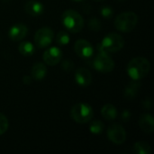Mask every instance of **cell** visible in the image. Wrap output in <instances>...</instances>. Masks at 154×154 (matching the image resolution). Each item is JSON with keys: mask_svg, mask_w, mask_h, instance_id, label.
I'll return each instance as SVG.
<instances>
[{"mask_svg": "<svg viewBox=\"0 0 154 154\" xmlns=\"http://www.w3.org/2000/svg\"><path fill=\"white\" fill-rule=\"evenodd\" d=\"M151 69L150 61L143 57L132 59L127 65V73L133 80H140L146 77Z\"/></svg>", "mask_w": 154, "mask_h": 154, "instance_id": "6da1fadb", "label": "cell"}, {"mask_svg": "<svg viewBox=\"0 0 154 154\" xmlns=\"http://www.w3.org/2000/svg\"><path fill=\"white\" fill-rule=\"evenodd\" d=\"M94 67L100 72L108 73L115 69V62L106 52H100L94 60Z\"/></svg>", "mask_w": 154, "mask_h": 154, "instance_id": "8992f818", "label": "cell"}, {"mask_svg": "<svg viewBox=\"0 0 154 154\" xmlns=\"http://www.w3.org/2000/svg\"><path fill=\"white\" fill-rule=\"evenodd\" d=\"M23 81L24 84L29 85V84L32 82V77H31V76H24V77L23 78Z\"/></svg>", "mask_w": 154, "mask_h": 154, "instance_id": "4316f807", "label": "cell"}, {"mask_svg": "<svg viewBox=\"0 0 154 154\" xmlns=\"http://www.w3.org/2000/svg\"><path fill=\"white\" fill-rule=\"evenodd\" d=\"M118 1H124V0H118Z\"/></svg>", "mask_w": 154, "mask_h": 154, "instance_id": "f546056e", "label": "cell"}, {"mask_svg": "<svg viewBox=\"0 0 154 154\" xmlns=\"http://www.w3.org/2000/svg\"><path fill=\"white\" fill-rule=\"evenodd\" d=\"M24 9L25 12L32 15V16H39L43 13V5H42V3L35 1V0H30L28 2H26L25 5H24Z\"/></svg>", "mask_w": 154, "mask_h": 154, "instance_id": "5bb4252c", "label": "cell"}, {"mask_svg": "<svg viewBox=\"0 0 154 154\" xmlns=\"http://www.w3.org/2000/svg\"><path fill=\"white\" fill-rule=\"evenodd\" d=\"M100 13H101V15L103 17L106 18V19L111 18L113 16V9H112V7H109V6H104V7H102Z\"/></svg>", "mask_w": 154, "mask_h": 154, "instance_id": "cb8c5ba5", "label": "cell"}, {"mask_svg": "<svg viewBox=\"0 0 154 154\" xmlns=\"http://www.w3.org/2000/svg\"><path fill=\"white\" fill-rule=\"evenodd\" d=\"M71 118L79 124H87L94 116L92 107L87 103H78L70 110Z\"/></svg>", "mask_w": 154, "mask_h": 154, "instance_id": "5b68a950", "label": "cell"}, {"mask_svg": "<svg viewBox=\"0 0 154 154\" xmlns=\"http://www.w3.org/2000/svg\"><path fill=\"white\" fill-rule=\"evenodd\" d=\"M61 66H62V69H64L65 71H70L73 69L74 63L72 62L71 60H65L62 62Z\"/></svg>", "mask_w": 154, "mask_h": 154, "instance_id": "d4e9b609", "label": "cell"}, {"mask_svg": "<svg viewBox=\"0 0 154 154\" xmlns=\"http://www.w3.org/2000/svg\"><path fill=\"white\" fill-rule=\"evenodd\" d=\"M74 51L79 57L84 60H88L91 58L94 53V48L92 44L84 39H79L75 42Z\"/></svg>", "mask_w": 154, "mask_h": 154, "instance_id": "9c48e42d", "label": "cell"}, {"mask_svg": "<svg viewBox=\"0 0 154 154\" xmlns=\"http://www.w3.org/2000/svg\"><path fill=\"white\" fill-rule=\"evenodd\" d=\"M28 33V28L23 23L14 24L8 32V36L12 41H21Z\"/></svg>", "mask_w": 154, "mask_h": 154, "instance_id": "8fae6325", "label": "cell"}, {"mask_svg": "<svg viewBox=\"0 0 154 154\" xmlns=\"http://www.w3.org/2000/svg\"><path fill=\"white\" fill-rule=\"evenodd\" d=\"M73 1H76V2H80V1H82V0H73Z\"/></svg>", "mask_w": 154, "mask_h": 154, "instance_id": "f1b7e54d", "label": "cell"}, {"mask_svg": "<svg viewBox=\"0 0 154 154\" xmlns=\"http://www.w3.org/2000/svg\"><path fill=\"white\" fill-rule=\"evenodd\" d=\"M62 58V51L58 47H51L47 49L42 56L44 62L49 66L57 65Z\"/></svg>", "mask_w": 154, "mask_h": 154, "instance_id": "30bf717a", "label": "cell"}, {"mask_svg": "<svg viewBox=\"0 0 154 154\" xmlns=\"http://www.w3.org/2000/svg\"><path fill=\"white\" fill-rule=\"evenodd\" d=\"M56 42L60 46H65L69 42V35L65 31H60L57 33L56 36Z\"/></svg>", "mask_w": 154, "mask_h": 154, "instance_id": "44dd1931", "label": "cell"}, {"mask_svg": "<svg viewBox=\"0 0 154 154\" xmlns=\"http://www.w3.org/2000/svg\"><path fill=\"white\" fill-rule=\"evenodd\" d=\"M75 80L81 87H88L92 82V75L88 69L79 68L75 71Z\"/></svg>", "mask_w": 154, "mask_h": 154, "instance_id": "7c38bea8", "label": "cell"}, {"mask_svg": "<svg viewBox=\"0 0 154 154\" xmlns=\"http://www.w3.org/2000/svg\"><path fill=\"white\" fill-rule=\"evenodd\" d=\"M88 27L90 30L97 32L101 29V22L99 21V19L97 18H91L88 21Z\"/></svg>", "mask_w": 154, "mask_h": 154, "instance_id": "603a6c76", "label": "cell"}, {"mask_svg": "<svg viewBox=\"0 0 154 154\" xmlns=\"http://www.w3.org/2000/svg\"><path fill=\"white\" fill-rule=\"evenodd\" d=\"M140 87H141V83L138 80L131 81L125 88V97L130 100L135 98L139 92Z\"/></svg>", "mask_w": 154, "mask_h": 154, "instance_id": "9a60e30c", "label": "cell"}, {"mask_svg": "<svg viewBox=\"0 0 154 154\" xmlns=\"http://www.w3.org/2000/svg\"><path fill=\"white\" fill-rule=\"evenodd\" d=\"M139 126L145 134H152L154 130L153 117L149 114H143L139 119Z\"/></svg>", "mask_w": 154, "mask_h": 154, "instance_id": "4fadbf2b", "label": "cell"}, {"mask_svg": "<svg viewBox=\"0 0 154 154\" xmlns=\"http://www.w3.org/2000/svg\"><path fill=\"white\" fill-rule=\"evenodd\" d=\"M138 22V16L134 12H125L116 16L115 19L116 28L123 32L133 31Z\"/></svg>", "mask_w": 154, "mask_h": 154, "instance_id": "277c9868", "label": "cell"}, {"mask_svg": "<svg viewBox=\"0 0 154 154\" xmlns=\"http://www.w3.org/2000/svg\"><path fill=\"white\" fill-rule=\"evenodd\" d=\"M8 126H9V123L6 116L2 113H0V135L4 134L7 131Z\"/></svg>", "mask_w": 154, "mask_h": 154, "instance_id": "7402d4cb", "label": "cell"}, {"mask_svg": "<svg viewBox=\"0 0 154 154\" xmlns=\"http://www.w3.org/2000/svg\"><path fill=\"white\" fill-rule=\"evenodd\" d=\"M53 31L49 27H42L34 34V42L39 48H45L49 46L53 40Z\"/></svg>", "mask_w": 154, "mask_h": 154, "instance_id": "52a82bcc", "label": "cell"}, {"mask_svg": "<svg viewBox=\"0 0 154 154\" xmlns=\"http://www.w3.org/2000/svg\"><path fill=\"white\" fill-rule=\"evenodd\" d=\"M101 115L106 120H115L117 116V110L112 104H106L102 107Z\"/></svg>", "mask_w": 154, "mask_h": 154, "instance_id": "e0dca14e", "label": "cell"}, {"mask_svg": "<svg viewBox=\"0 0 154 154\" xmlns=\"http://www.w3.org/2000/svg\"><path fill=\"white\" fill-rule=\"evenodd\" d=\"M104 124L99 120L93 121L89 125V130L93 134H101L104 131Z\"/></svg>", "mask_w": 154, "mask_h": 154, "instance_id": "ffe728a7", "label": "cell"}, {"mask_svg": "<svg viewBox=\"0 0 154 154\" xmlns=\"http://www.w3.org/2000/svg\"><path fill=\"white\" fill-rule=\"evenodd\" d=\"M107 137L112 143L116 144H122L126 140V131L121 125L113 124L108 127Z\"/></svg>", "mask_w": 154, "mask_h": 154, "instance_id": "ba28073f", "label": "cell"}, {"mask_svg": "<svg viewBox=\"0 0 154 154\" xmlns=\"http://www.w3.org/2000/svg\"><path fill=\"white\" fill-rule=\"evenodd\" d=\"M124 45L125 40L123 36L116 32H111L104 37L98 49L101 51L100 52L114 53L122 50Z\"/></svg>", "mask_w": 154, "mask_h": 154, "instance_id": "3957f363", "label": "cell"}, {"mask_svg": "<svg viewBox=\"0 0 154 154\" xmlns=\"http://www.w3.org/2000/svg\"><path fill=\"white\" fill-rule=\"evenodd\" d=\"M47 73V69L46 66L43 63L37 62L35 63L31 70V75L32 78H33L35 80H42Z\"/></svg>", "mask_w": 154, "mask_h": 154, "instance_id": "2e32d148", "label": "cell"}, {"mask_svg": "<svg viewBox=\"0 0 154 154\" xmlns=\"http://www.w3.org/2000/svg\"><path fill=\"white\" fill-rule=\"evenodd\" d=\"M19 52L23 56H31L35 51V47L30 42H23L18 46Z\"/></svg>", "mask_w": 154, "mask_h": 154, "instance_id": "ac0fdd59", "label": "cell"}, {"mask_svg": "<svg viewBox=\"0 0 154 154\" xmlns=\"http://www.w3.org/2000/svg\"><path fill=\"white\" fill-rule=\"evenodd\" d=\"M61 22L64 27L70 32H79L84 27V20L81 14L72 9L63 12L61 15Z\"/></svg>", "mask_w": 154, "mask_h": 154, "instance_id": "7a4b0ae2", "label": "cell"}, {"mask_svg": "<svg viewBox=\"0 0 154 154\" xmlns=\"http://www.w3.org/2000/svg\"><path fill=\"white\" fill-rule=\"evenodd\" d=\"M134 151L136 154H150L152 152V148L145 142H137L134 146Z\"/></svg>", "mask_w": 154, "mask_h": 154, "instance_id": "d6986e66", "label": "cell"}, {"mask_svg": "<svg viewBox=\"0 0 154 154\" xmlns=\"http://www.w3.org/2000/svg\"><path fill=\"white\" fill-rule=\"evenodd\" d=\"M94 1H97V2H101V1H104V0H94Z\"/></svg>", "mask_w": 154, "mask_h": 154, "instance_id": "83f0119b", "label": "cell"}, {"mask_svg": "<svg viewBox=\"0 0 154 154\" xmlns=\"http://www.w3.org/2000/svg\"><path fill=\"white\" fill-rule=\"evenodd\" d=\"M130 116H131V114H130L129 110H124V112H123L121 117H122V120L125 122V121H128V120H129Z\"/></svg>", "mask_w": 154, "mask_h": 154, "instance_id": "484cf974", "label": "cell"}]
</instances>
